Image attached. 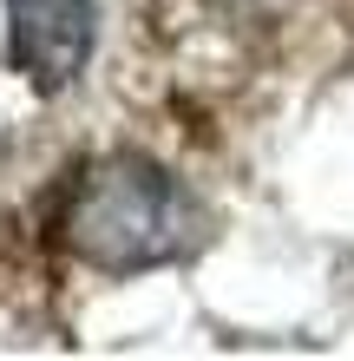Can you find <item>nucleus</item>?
I'll list each match as a JSON object with an SVG mask.
<instances>
[{"label":"nucleus","mask_w":354,"mask_h":361,"mask_svg":"<svg viewBox=\"0 0 354 361\" xmlns=\"http://www.w3.org/2000/svg\"><path fill=\"white\" fill-rule=\"evenodd\" d=\"M191 243H197V204L171 184V171L132 152L92 164L66 204V250L112 276L177 263Z\"/></svg>","instance_id":"nucleus-1"},{"label":"nucleus","mask_w":354,"mask_h":361,"mask_svg":"<svg viewBox=\"0 0 354 361\" xmlns=\"http://www.w3.org/2000/svg\"><path fill=\"white\" fill-rule=\"evenodd\" d=\"M13 13V59L39 92H59L92 59L99 7L92 0H7Z\"/></svg>","instance_id":"nucleus-2"}]
</instances>
